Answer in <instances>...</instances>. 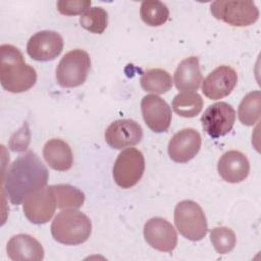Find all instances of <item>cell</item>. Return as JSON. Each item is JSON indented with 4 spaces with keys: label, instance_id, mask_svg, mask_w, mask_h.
Wrapping results in <instances>:
<instances>
[{
    "label": "cell",
    "instance_id": "obj_18",
    "mask_svg": "<svg viewBox=\"0 0 261 261\" xmlns=\"http://www.w3.org/2000/svg\"><path fill=\"white\" fill-rule=\"evenodd\" d=\"M43 156L48 165L57 171L71 168L73 155L69 145L60 139H51L44 145Z\"/></svg>",
    "mask_w": 261,
    "mask_h": 261
},
{
    "label": "cell",
    "instance_id": "obj_7",
    "mask_svg": "<svg viewBox=\"0 0 261 261\" xmlns=\"http://www.w3.org/2000/svg\"><path fill=\"white\" fill-rule=\"evenodd\" d=\"M145 171V158L143 153L136 148L121 151L113 165V179L122 189L136 186Z\"/></svg>",
    "mask_w": 261,
    "mask_h": 261
},
{
    "label": "cell",
    "instance_id": "obj_10",
    "mask_svg": "<svg viewBox=\"0 0 261 261\" xmlns=\"http://www.w3.org/2000/svg\"><path fill=\"white\" fill-rule=\"evenodd\" d=\"M141 110L145 123L154 133L166 132L171 123V109L161 97L150 94L143 97Z\"/></svg>",
    "mask_w": 261,
    "mask_h": 261
},
{
    "label": "cell",
    "instance_id": "obj_20",
    "mask_svg": "<svg viewBox=\"0 0 261 261\" xmlns=\"http://www.w3.org/2000/svg\"><path fill=\"white\" fill-rule=\"evenodd\" d=\"M203 104V99L197 92L186 91L174 96L171 106L177 115L192 118L202 111Z\"/></svg>",
    "mask_w": 261,
    "mask_h": 261
},
{
    "label": "cell",
    "instance_id": "obj_25",
    "mask_svg": "<svg viewBox=\"0 0 261 261\" xmlns=\"http://www.w3.org/2000/svg\"><path fill=\"white\" fill-rule=\"evenodd\" d=\"M80 23L90 33L102 34L108 24V13L102 7H90L81 15Z\"/></svg>",
    "mask_w": 261,
    "mask_h": 261
},
{
    "label": "cell",
    "instance_id": "obj_17",
    "mask_svg": "<svg viewBox=\"0 0 261 261\" xmlns=\"http://www.w3.org/2000/svg\"><path fill=\"white\" fill-rule=\"evenodd\" d=\"M6 252L13 261H41L44 259V248L30 234L18 233L7 243Z\"/></svg>",
    "mask_w": 261,
    "mask_h": 261
},
{
    "label": "cell",
    "instance_id": "obj_26",
    "mask_svg": "<svg viewBox=\"0 0 261 261\" xmlns=\"http://www.w3.org/2000/svg\"><path fill=\"white\" fill-rule=\"evenodd\" d=\"M210 241L218 254L230 252L237 243L236 233L226 226H217L210 231Z\"/></svg>",
    "mask_w": 261,
    "mask_h": 261
},
{
    "label": "cell",
    "instance_id": "obj_23",
    "mask_svg": "<svg viewBox=\"0 0 261 261\" xmlns=\"http://www.w3.org/2000/svg\"><path fill=\"white\" fill-rule=\"evenodd\" d=\"M59 209H79L85 202V194L77 188L70 185H52Z\"/></svg>",
    "mask_w": 261,
    "mask_h": 261
},
{
    "label": "cell",
    "instance_id": "obj_21",
    "mask_svg": "<svg viewBox=\"0 0 261 261\" xmlns=\"http://www.w3.org/2000/svg\"><path fill=\"white\" fill-rule=\"evenodd\" d=\"M140 84L144 91L156 94H164L172 87L171 75L164 69L152 68L145 71L140 77Z\"/></svg>",
    "mask_w": 261,
    "mask_h": 261
},
{
    "label": "cell",
    "instance_id": "obj_22",
    "mask_svg": "<svg viewBox=\"0 0 261 261\" xmlns=\"http://www.w3.org/2000/svg\"><path fill=\"white\" fill-rule=\"evenodd\" d=\"M261 114V92L259 90L248 93L241 101L238 116L242 124L251 126L259 121Z\"/></svg>",
    "mask_w": 261,
    "mask_h": 261
},
{
    "label": "cell",
    "instance_id": "obj_3",
    "mask_svg": "<svg viewBox=\"0 0 261 261\" xmlns=\"http://www.w3.org/2000/svg\"><path fill=\"white\" fill-rule=\"evenodd\" d=\"M91 232L90 218L75 209H65L59 212L51 224L53 239L63 245H81L89 239Z\"/></svg>",
    "mask_w": 261,
    "mask_h": 261
},
{
    "label": "cell",
    "instance_id": "obj_4",
    "mask_svg": "<svg viewBox=\"0 0 261 261\" xmlns=\"http://www.w3.org/2000/svg\"><path fill=\"white\" fill-rule=\"evenodd\" d=\"M174 224L182 237L193 242L201 241L208 231L204 211L192 200H184L176 204Z\"/></svg>",
    "mask_w": 261,
    "mask_h": 261
},
{
    "label": "cell",
    "instance_id": "obj_16",
    "mask_svg": "<svg viewBox=\"0 0 261 261\" xmlns=\"http://www.w3.org/2000/svg\"><path fill=\"white\" fill-rule=\"evenodd\" d=\"M217 170L223 180L237 184L243 181L249 175L250 163L244 153L238 150H229L219 158Z\"/></svg>",
    "mask_w": 261,
    "mask_h": 261
},
{
    "label": "cell",
    "instance_id": "obj_8",
    "mask_svg": "<svg viewBox=\"0 0 261 261\" xmlns=\"http://www.w3.org/2000/svg\"><path fill=\"white\" fill-rule=\"evenodd\" d=\"M57 207L52 187H44L29 194L22 201L25 217L35 224H44L54 215Z\"/></svg>",
    "mask_w": 261,
    "mask_h": 261
},
{
    "label": "cell",
    "instance_id": "obj_19",
    "mask_svg": "<svg viewBox=\"0 0 261 261\" xmlns=\"http://www.w3.org/2000/svg\"><path fill=\"white\" fill-rule=\"evenodd\" d=\"M202 83V73L199 66V58L190 56L177 65L174 71V84L180 91H197Z\"/></svg>",
    "mask_w": 261,
    "mask_h": 261
},
{
    "label": "cell",
    "instance_id": "obj_9",
    "mask_svg": "<svg viewBox=\"0 0 261 261\" xmlns=\"http://www.w3.org/2000/svg\"><path fill=\"white\" fill-rule=\"evenodd\" d=\"M236 121V111L226 102H216L210 105L202 114L203 129L213 139L228 134Z\"/></svg>",
    "mask_w": 261,
    "mask_h": 261
},
{
    "label": "cell",
    "instance_id": "obj_24",
    "mask_svg": "<svg viewBox=\"0 0 261 261\" xmlns=\"http://www.w3.org/2000/svg\"><path fill=\"white\" fill-rule=\"evenodd\" d=\"M140 15L147 25L160 27L168 19L169 10L161 1H143L140 8Z\"/></svg>",
    "mask_w": 261,
    "mask_h": 261
},
{
    "label": "cell",
    "instance_id": "obj_27",
    "mask_svg": "<svg viewBox=\"0 0 261 261\" xmlns=\"http://www.w3.org/2000/svg\"><path fill=\"white\" fill-rule=\"evenodd\" d=\"M57 10L63 15L83 14L91 7L90 0H60L56 3Z\"/></svg>",
    "mask_w": 261,
    "mask_h": 261
},
{
    "label": "cell",
    "instance_id": "obj_1",
    "mask_svg": "<svg viewBox=\"0 0 261 261\" xmlns=\"http://www.w3.org/2000/svg\"><path fill=\"white\" fill-rule=\"evenodd\" d=\"M49 178L47 167L33 151L18 156L3 177V190L13 205H19L24 198L44 187Z\"/></svg>",
    "mask_w": 261,
    "mask_h": 261
},
{
    "label": "cell",
    "instance_id": "obj_28",
    "mask_svg": "<svg viewBox=\"0 0 261 261\" xmlns=\"http://www.w3.org/2000/svg\"><path fill=\"white\" fill-rule=\"evenodd\" d=\"M31 140L30 128L27 122L23 123L22 127L14 133L9 140V148L14 152H22L28 149Z\"/></svg>",
    "mask_w": 261,
    "mask_h": 261
},
{
    "label": "cell",
    "instance_id": "obj_12",
    "mask_svg": "<svg viewBox=\"0 0 261 261\" xmlns=\"http://www.w3.org/2000/svg\"><path fill=\"white\" fill-rule=\"evenodd\" d=\"M144 238L148 245L161 252H171L177 244L174 227L161 217L150 218L144 225Z\"/></svg>",
    "mask_w": 261,
    "mask_h": 261
},
{
    "label": "cell",
    "instance_id": "obj_15",
    "mask_svg": "<svg viewBox=\"0 0 261 261\" xmlns=\"http://www.w3.org/2000/svg\"><path fill=\"white\" fill-rule=\"evenodd\" d=\"M104 137L111 148L123 149L139 144L143 138V129L133 119H118L106 128Z\"/></svg>",
    "mask_w": 261,
    "mask_h": 261
},
{
    "label": "cell",
    "instance_id": "obj_11",
    "mask_svg": "<svg viewBox=\"0 0 261 261\" xmlns=\"http://www.w3.org/2000/svg\"><path fill=\"white\" fill-rule=\"evenodd\" d=\"M63 49L62 37L54 31H41L33 35L27 45V52L34 60L50 61Z\"/></svg>",
    "mask_w": 261,
    "mask_h": 261
},
{
    "label": "cell",
    "instance_id": "obj_2",
    "mask_svg": "<svg viewBox=\"0 0 261 261\" xmlns=\"http://www.w3.org/2000/svg\"><path fill=\"white\" fill-rule=\"evenodd\" d=\"M0 82L8 92L21 93L30 90L37 82L35 68L24 62L22 53L13 45L0 46Z\"/></svg>",
    "mask_w": 261,
    "mask_h": 261
},
{
    "label": "cell",
    "instance_id": "obj_13",
    "mask_svg": "<svg viewBox=\"0 0 261 261\" xmlns=\"http://www.w3.org/2000/svg\"><path fill=\"white\" fill-rule=\"evenodd\" d=\"M238 82L236 70L228 65H220L212 70L202 82V92L210 100L228 96Z\"/></svg>",
    "mask_w": 261,
    "mask_h": 261
},
{
    "label": "cell",
    "instance_id": "obj_5",
    "mask_svg": "<svg viewBox=\"0 0 261 261\" xmlns=\"http://www.w3.org/2000/svg\"><path fill=\"white\" fill-rule=\"evenodd\" d=\"M91 66L89 54L82 49L67 52L56 68V81L63 88H74L83 85Z\"/></svg>",
    "mask_w": 261,
    "mask_h": 261
},
{
    "label": "cell",
    "instance_id": "obj_14",
    "mask_svg": "<svg viewBox=\"0 0 261 261\" xmlns=\"http://www.w3.org/2000/svg\"><path fill=\"white\" fill-rule=\"evenodd\" d=\"M202 144L200 134L194 128H184L175 133L168 143V155L177 163H187L199 152Z\"/></svg>",
    "mask_w": 261,
    "mask_h": 261
},
{
    "label": "cell",
    "instance_id": "obj_6",
    "mask_svg": "<svg viewBox=\"0 0 261 261\" xmlns=\"http://www.w3.org/2000/svg\"><path fill=\"white\" fill-rule=\"evenodd\" d=\"M212 15L233 27H247L259 18V10L253 1L217 0L211 3Z\"/></svg>",
    "mask_w": 261,
    "mask_h": 261
}]
</instances>
